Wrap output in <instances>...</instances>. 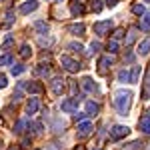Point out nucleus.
Segmentation results:
<instances>
[{
    "instance_id": "dca6fc26",
    "label": "nucleus",
    "mask_w": 150,
    "mask_h": 150,
    "mask_svg": "<svg viewBox=\"0 0 150 150\" xmlns=\"http://www.w3.org/2000/svg\"><path fill=\"white\" fill-rule=\"evenodd\" d=\"M86 112H88V114H98V112H100V106L90 100V102H86Z\"/></svg>"
},
{
    "instance_id": "412c9836",
    "label": "nucleus",
    "mask_w": 150,
    "mask_h": 150,
    "mask_svg": "<svg viewBox=\"0 0 150 150\" xmlns=\"http://www.w3.org/2000/svg\"><path fill=\"white\" fill-rule=\"evenodd\" d=\"M36 76H48V66H44V64H38V68L34 70Z\"/></svg>"
},
{
    "instance_id": "bb28decb",
    "label": "nucleus",
    "mask_w": 150,
    "mask_h": 150,
    "mask_svg": "<svg viewBox=\"0 0 150 150\" xmlns=\"http://www.w3.org/2000/svg\"><path fill=\"white\" fill-rule=\"evenodd\" d=\"M6 64H12V56L10 54H4L0 58V66H6Z\"/></svg>"
},
{
    "instance_id": "4be33fe9",
    "label": "nucleus",
    "mask_w": 150,
    "mask_h": 150,
    "mask_svg": "<svg viewBox=\"0 0 150 150\" xmlns=\"http://www.w3.org/2000/svg\"><path fill=\"white\" fill-rule=\"evenodd\" d=\"M132 12L138 14V16H142V14H146V8H144V4H134V6H132Z\"/></svg>"
},
{
    "instance_id": "9d476101",
    "label": "nucleus",
    "mask_w": 150,
    "mask_h": 150,
    "mask_svg": "<svg viewBox=\"0 0 150 150\" xmlns=\"http://www.w3.org/2000/svg\"><path fill=\"white\" fill-rule=\"evenodd\" d=\"M136 52H138L140 56H146V54H148V52H150V38H144V40H140L138 50H136Z\"/></svg>"
},
{
    "instance_id": "f03ea898",
    "label": "nucleus",
    "mask_w": 150,
    "mask_h": 150,
    "mask_svg": "<svg viewBox=\"0 0 150 150\" xmlns=\"http://www.w3.org/2000/svg\"><path fill=\"white\" fill-rule=\"evenodd\" d=\"M128 134H130V128L122 126V124H116L110 130V138L112 140H120V138H124V136H128Z\"/></svg>"
},
{
    "instance_id": "a211bd4d",
    "label": "nucleus",
    "mask_w": 150,
    "mask_h": 150,
    "mask_svg": "<svg viewBox=\"0 0 150 150\" xmlns=\"http://www.w3.org/2000/svg\"><path fill=\"white\" fill-rule=\"evenodd\" d=\"M26 88H28V92H32V94L42 92V86H40V84H36V82H28V84H26Z\"/></svg>"
},
{
    "instance_id": "7ed1b4c3",
    "label": "nucleus",
    "mask_w": 150,
    "mask_h": 150,
    "mask_svg": "<svg viewBox=\"0 0 150 150\" xmlns=\"http://www.w3.org/2000/svg\"><path fill=\"white\" fill-rule=\"evenodd\" d=\"M60 64L68 70V72H78L80 70L78 60H74V58H70V56H60Z\"/></svg>"
},
{
    "instance_id": "f257e3e1",
    "label": "nucleus",
    "mask_w": 150,
    "mask_h": 150,
    "mask_svg": "<svg viewBox=\"0 0 150 150\" xmlns=\"http://www.w3.org/2000/svg\"><path fill=\"white\" fill-rule=\"evenodd\" d=\"M130 102H132V92L130 90H116L114 92V106L120 116H126L130 110Z\"/></svg>"
},
{
    "instance_id": "ea45409f",
    "label": "nucleus",
    "mask_w": 150,
    "mask_h": 150,
    "mask_svg": "<svg viewBox=\"0 0 150 150\" xmlns=\"http://www.w3.org/2000/svg\"><path fill=\"white\" fill-rule=\"evenodd\" d=\"M10 150H14V148H10Z\"/></svg>"
},
{
    "instance_id": "39448f33",
    "label": "nucleus",
    "mask_w": 150,
    "mask_h": 150,
    "mask_svg": "<svg viewBox=\"0 0 150 150\" xmlns=\"http://www.w3.org/2000/svg\"><path fill=\"white\" fill-rule=\"evenodd\" d=\"M78 98H68V100H64L62 102V112H66V114H72V112H78Z\"/></svg>"
},
{
    "instance_id": "9b49d317",
    "label": "nucleus",
    "mask_w": 150,
    "mask_h": 150,
    "mask_svg": "<svg viewBox=\"0 0 150 150\" xmlns=\"http://www.w3.org/2000/svg\"><path fill=\"white\" fill-rule=\"evenodd\" d=\"M82 86H84V90H86V92H96V90H98L96 82H94L90 76H86V78L82 80Z\"/></svg>"
},
{
    "instance_id": "f8f14e48",
    "label": "nucleus",
    "mask_w": 150,
    "mask_h": 150,
    "mask_svg": "<svg viewBox=\"0 0 150 150\" xmlns=\"http://www.w3.org/2000/svg\"><path fill=\"white\" fill-rule=\"evenodd\" d=\"M138 126H140V130H142L144 134H150V116H144V118H140Z\"/></svg>"
},
{
    "instance_id": "2eb2a0df",
    "label": "nucleus",
    "mask_w": 150,
    "mask_h": 150,
    "mask_svg": "<svg viewBox=\"0 0 150 150\" xmlns=\"http://www.w3.org/2000/svg\"><path fill=\"white\" fill-rule=\"evenodd\" d=\"M28 126H30V124H28V120H18V122L14 124V132H16V134H22L24 128H28Z\"/></svg>"
},
{
    "instance_id": "a878e982",
    "label": "nucleus",
    "mask_w": 150,
    "mask_h": 150,
    "mask_svg": "<svg viewBox=\"0 0 150 150\" xmlns=\"http://www.w3.org/2000/svg\"><path fill=\"white\" fill-rule=\"evenodd\" d=\"M138 74H140V66H134L132 72H130V76H132V80H130V82H138Z\"/></svg>"
},
{
    "instance_id": "cd10ccee",
    "label": "nucleus",
    "mask_w": 150,
    "mask_h": 150,
    "mask_svg": "<svg viewBox=\"0 0 150 150\" xmlns=\"http://www.w3.org/2000/svg\"><path fill=\"white\" fill-rule=\"evenodd\" d=\"M82 12H84L82 4H72V14H82Z\"/></svg>"
},
{
    "instance_id": "473e14b6",
    "label": "nucleus",
    "mask_w": 150,
    "mask_h": 150,
    "mask_svg": "<svg viewBox=\"0 0 150 150\" xmlns=\"http://www.w3.org/2000/svg\"><path fill=\"white\" fill-rule=\"evenodd\" d=\"M122 36H124V30H122V28L114 30V40H116V38H122Z\"/></svg>"
},
{
    "instance_id": "c756f323",
    "label": "nucleus",
    "mask_w": 150,
    "mask_h": 150,
    "mask_svg": "<svg viewBox=\"0 0 150 150\" xmlns=\"http://www.w3.org/2000/svg\"><path fill=\"white\" fill-rule=\"evenodd\" d=\"M134 38H136V30H130V32H128V38H126V44H132Z\"/></svg>"
},
{
    "instance_id": "393cba45",
    "label": "nucleus",
    "mask_w": 150,
    "mask_h": 150,
    "mask_svg": "<svg viewBox=\"0 0 150 150\" xmlns=\"http://www.w3.org/2000/svg\"><path fill=\"white\" fill-rule=\"evenodd\" d=\"M30 54H32V50H30V46H28V44H24V46L20 48V56H22V58H28Z\"/></svg>"
},
{
    "instance_id": "6e6552de",
    "label": "nucleus",
    "mask_w": 150,
    "mask_h": 150,
    "mask_svg": "<svg viewBox=\"0 0 150 150\" xmlns=\"http://www.w3.org/2000/svg\"><path fill=\"white\" fill-rule=\"evenodd\" d=\"M38 108H40V100H38L36 96H30L28 102H26V112H28V114H36Z\"/></svg>"
},
{
    "instance_id": "c85d7f7f",
    "label": "nucleus",
    "mask_w": 150,
    "mask_h": 150,
    "mask_svg": "<svg viewBox=\"0 0 150 150\" xmlns=\"http://www.w3.org/2000/svg\"><path fill=\"white\" fill-rule=\"evenodd\" d=\"M108 50H110L112 54L118 52V42H116V40H110V42H108Z\"/></svg>"
},
{
    "instance_id": "ddd939ff",
    "label": "nucleus",
    "mask_w": 150,
    "mask_h": 150,
    "mask_svg": "<svg viewBox=\"0 0 150 150\" xmlns=\"http://www.w3.org/2000/svg\"><path fill=\"white\" fill-rule=\"evenodd\" d=\"M84 24H70L68 26V32L70 34H76V36H80V34H84Z\"/></svg>"
},
{
    "instance_id": "5701e85b",
    "label": "nucleus",
    "mask_w": 150,
    "mask_h": 150,
    "mask_svg": "<svg viewBox=\"0 0 150 150\" xmlns=\"http://www.w3.org/2000/svg\"><path fill=\"white\" fill-rule=\"evenodd\" d=\"M140 28H142V30H150V12L144 14V20H142V24H140Z\"/></svg>"
},
{
    "instance_id": "4c0bfd02",
    "label": "nucleus",
    "mask_w": 150,
    "mask_h": 150,
    "mask_svg": "<svg viewBox=\"0 0 150 150\" xmlns=\"http://www.w3.org/2000/svg\"><path fill=\"white\" fill-rule=\"evenodd\" d=\"M146 150H150V144H148V148H146Z\"/></svg>"
},
{
    "instance_id": "b1692460",
    "label": "nucleus",
    "mask_w": 150,
    "mask_h": 150,
    "mask_svg": "<svg viewBox=\"0 0 150 150\" xmlns=\"http://www.w3.org/2000/svg\"><path fill=\"white\" fill-rule=\"evenodd\" d=\"M24 70H26V68H24L22 64H16V66H12V70H10V72H12V76H20V74H22Z\"/></svg>"
},
{
    "instance_id": "1a4fd4ad",
    "label": "nucleus",
    "mask_w": 150,
    "mask_h": 150,
    "mask_svg": "<svg viewBox=\"0 0 150 150\" xmlns=\"http://www.w3.org/2000/svg\"><path fill=\"white\" fill-rule=\"evenodd\" d=\"M90 132H92V122H90V120H84V122L78 124V136H80V138L88 136Z\"/></svg>"
},
{
    "instance_id": "0eeeda50",
    "label": "nucleus",
    "mask_w": 150,
    "mask_h": 150,
    "mask_svg": "<svg viewBox=\"0 0 150 150\" xmlns=\"http://www.w3.org/2000/svg\"><path fill=\"white\" fill-rule=\"evenodd\" d=\"M38 8V0H26L20 4V14H30Z\"/></svg>"
},
{
    "instance_id": "aec40b11",
    "label": "nucleus",
    "mask_w": 150,
    "mask_h": 150,
    "mask_svg": "<svg viewBox=\"0 0 150 150\" xmlns=\"http://www.w3.org/2000/svg\"><path fill=\"white\" fill-rule=\"evenodd\" d=\"M12 44H14V36H12V34H6L4 42H2V50H8Z\"/></svg>"
},
{
    "instance_id": "20e7f679",
    "label": "nucleus",
    "mask_w": 150,
    "mask_h": 150,
    "mask_svg": "<svg viewBox=\"0 0 150 150\" xmlns=\"http://www.w3.org/2000/svg\"><path fill=\"white\" fill-rule=\"evenodd\" d=\"M110 28H112V20H100V22H94V32H96L98 36H106Z\"/></svg>"
},
{
    "instance_id": "2f4dec72",
    "label": "nucleus",
    "mask_w": 150,
    "mask_h": 150,
    "mask_svg": "<svg viewBox=\"0 0 150 150\" xmlns=\"http://www.w3.org/2000/svg\"><path fill=\"white\" fill-rule=\"evenodd\" d=\"M70 50H76V52H80L82 50V44H78V42H72V44H68Z\"/></svg>"
},
{
    "instance_id": "e433bc0d",
    "label": "nucleus",
    "mask_w": 150,
    "mask_h": 150,
    "mask_svg": "<svg viewBox=\"0 0 150 150\" xmlns=\"http://www.w3.org/2000/svg\"><path fill=\"white\" fill-rule=\"evenodd\" d=\"M118 0H106V6H116Z\"/></svg>"
},
{
    "instance_id": "72a5a7b5",
    "label": "nucleus",
    "mask_w": 150,
    "mask_h": 150,
    "mask_svg": "<svg viewBox=\"0 0 150 150\" xmlns=\"http://www.w3.org/2000/svg\"><path fill=\"white\" fill-rule=\"evenodd\" d=\"M6 84H8V82H6V76L0 74V88H6Z\"/></svg>"
},
{
    "instance_id": "c9c22d12",
    "label": "nucleus",
    "mask_w": 150,
    "mask_h": 150,
    "mask_svg": "<svg viewBox=\"0 0 150 150\" xmlns=\"http://www.w3.org/2000/svg\"><path fill=\"white\" fill-rule=\"evenodd\" d=\"M28 144H30V138H28V136H24V138H22V146H28Z\"/></svg>"
},
{
    "instance_id": "f3484780",
    "label": "nucleus",
    "mask_w": 150,
    "mask_h": 150,
    "mask_svg": "<svg viewBox=\"0 0 150 150\" xmlns=\"http://www.w3.org/2000/svg\"><path fill=\"white\" fill-rule=\"evenodd\" d=\"M98 64H100V72H104V70H106L108 66H110V64H112V56H102Z\"/></svg>"
},
{
    "instance_id": "4468645a",
    "label": "nucleus",
    "mask_w": 150,
    "mask_h": 150,
    "mask_svg": "<svg viewBox=\"0 0 150 150\" xmlns=\"http://www.w3.org/2000/svg\"><path fill=\"white\" fill-rule=\"evenodd\" d=\"M34 30H36V32H40V34H46L48 30H50V26H48L44 20H38V22H34Z\"/></svg>"
},
{
    "instance_id": "7c9ffc66",
    "label": "nucleus",
    "mask_w": 150,
    "mask_h": 150,
    "mask_svg": "<svg viewBox=\"0 0 150 150\" xmlns=\"http://www.w3.org/2000/svg\"><path fill=\"white\" fill-rule=\"evenodd\" d=\"M100 2H102V0H94V2H92V10L94 12H100V10H102V4H100Z\"/></svg>"
},
{
    "instance_id": "f704fd0d",
    "label": "nucleus",
    "mask_w": 150,
    "mask_h": 150,
    "mask_svg": "<svg viewBox=\"0 0 150 150\" xmlns=\"http://www.w3.org/2000/svg\"><path fill=\"white\" fill-rule=\"evenodd\" d=\"M90 50H92V52L100 50V42H92V44H90Z\"/></svg>"
},
{
    "instance_id": "423d86ee",
    "label": "nucleus",
    "mask_w": 150,
    "mask_h": 150,
    "mask_svg": "<svg viewBox=\"0 0 150 150\" xmlns=\"http://www.w3.org/2000/svg\"><path fill=\"white\" fill-rule=\"evenodd\" d=\"M64 80L62 78H52V82H50V90H52V94H56V96H60V94L64 92Z\"/></svg>"
},
{
    "instance_id": "6ab92c4d",
    "label": "nucleus",
    "mask_w": 150,
    "mask_h": 150,
    "mask_svg": "<svg viewBox=\"0 0 150 150\" xmlns=\"http://www.w3.org/2000/svg\"><path fill=\"white\" fill-rule=\"evenodd\" d=\"M118 80H120V82H130V80H132V76H130L128 70H120V72H118Z\"/></svg>"
},
{
    "instance_id": "58836bf2",
    "label": "nucleus",
    "mask_w": 150,
    "mask_h": 150,
    "mask_svg": "<svg viewBox=\"0 0 150 150\" xmlns=\"http://www.w3.org/2000/svg\"><path fill=\"white\" fill-rule=\"evenodd\" d=\"M148 114H150V110H148Z\"/></svg>"
}]
</instances>
